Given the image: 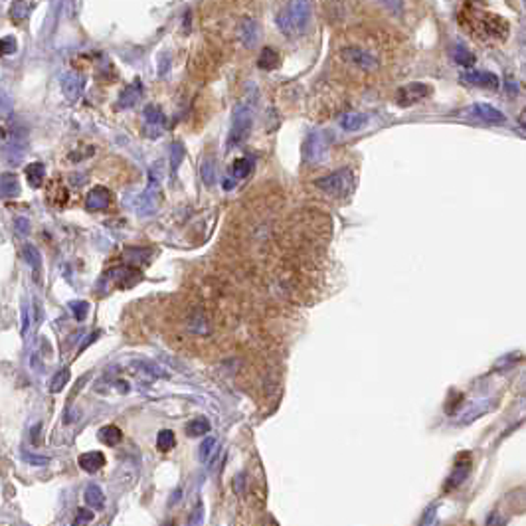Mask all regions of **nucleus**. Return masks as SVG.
I'll return each instance as SVG.
<instances>
[{
	"label": "nucleus",
	"instance_id": "f257e3e1",
	"mask_svg": "<svg viewBox=\"0 0 526 526\" xmlns=\"http://www.w3.org/2000/svg\"><path fill=\"white\" fill-rule=\"evenodd\" d=\"M311 18V4L309 0H293L283 13L277 16V26L281 32H285L289 36L301 34Z\"/></svg>",
	"mask_w": 526,
	"mask_h": 526
},
{
	"label": "nucleus",
	"instance_id": "f03ea898",
	"mask_svg": "<svg viewBox=\"0 0 526 526\" xmlns=\"http://www.w3.org/2000/svg\"><path fill=\"white\" fill-rule=\"evenodd\" d=\"M253 101L251 99H246L243 103H239L236 111H234V121H232V129H230V135H227V146H234V144H239L251 129V123H253Z\"/></svg>",
	"mask_w": 526,
	"mask_h": 526
},
{
	"label": "nucleus",
	"instance_id": "7ed1b4c3",
	"mask_svg": "<svg viewBox=\"0 0 526 526\" xmlns=\"http://www.w3.org/2000/svg\"><path fill=\"white\" fill-rule=\"evenodd\" d=\"M315 186L319 190H323L324 194L335 196V198H345L347 194H350L352 186H354V176H352V170L343 168V170H336V172L329 174V176L315 180Z\"/></svg>",
	"mask_w": 526,
	"mask_h": 526
},
{
	"label": "nucleus",
	"instance_id": "20e7f679",
	"mask_svg": "<svg viewBox=\"0 0 526 526\" xmlns=\"http://www.w3.org/2000/svg\"><path fill=\"white\" fill-rule=\"evenodd\" d=\"M303 156L307 163L319 165L326 156V141H324L323 133L313 131L307 135L305 143H303Z\"/></svg>",
	"mask_w": 526,
	"mask_h": 526
},
{
	"label": "nucleus",
	"instance_id": "39448f33",
	"mask_svg": "<svg viewBox=\"0 0 526 526\" xmlns=\"http://www.w3.org/2000/svg\"><path fill=\"white\" fill-rule=\"evenodd\" d=\"M61 84V93L63 97L68 99V101H77L82 93H84V87H85V80L82 73L77 72H68L61 75L60 80Z\"/></svg>",
	"mask_w": 526,
	"mask_h": 526
},
{
	"label": "nucleus",
	"instance_id": "423d86ee",
	"mask_svg": "<svg viewBox=\"0 0 526 526\" xmlns=\"http://www.w3.org/2000/svg\"><path fill=\"white\" fill-rule=\"evenodd\" d=\"M158 192H160V179L158 174L151 172V179H149V186L146 190L143 192L141 196V206H139V214H153L156 210V202H158Z\"/></svg>",
	"mask_w": 526,
	"mask_h": 526
},
{
	"label": "nucleus",
	"instance_id": "0eeeda50",
	"mask_svg": "<svg viewBox=\"0 0 526 526\" xmlns=\"http://www.w3.org/2000/svg\"><path fill=\"white\" fill-rule=\"evenodd\" d=\"M144 133L149 135V137H158V135H163L165 129H167V117H165V113L160 111L155 105H146L144 107Z\"/></svg>",
	"mask_w": 526,
	"mask_h": 526
},
{
	"label": "nucleus",
	"instance_id": "6e6552de",
	"mask_svg": "<svg viewBox=\"0 0 526 526\" xmlns=\"http://www.w3.org/2000/svg\"><path fill=\"white\" fill-rule=\"evenodd\" d=\"M343 58L350 63H354V66H359L362 70H372V68H376L378 66V60H376V56L370 54L368 50H362V48H347L343 50V54H340Z\"/></svg>",
	"mask_w": 526,
	"mask_h": 526
},
{
	"label": "nucleus",
	"instance_id": "1a4fd4ad",
	"mask_svg": "<svg viewBox=\"0 0 526 526\" xmlns=\"http://www.w3.org/2000/svg\"><path fill=\"white\" fill-rule=\"evenodd\" d=\"M426 96H428V87H426V85L409 84V85H406V87H402V89H398L396 101H398V105L407 107V105L418 103L419 99H423Z\"/></svg>",
	"mask_w": 526,
	"mask_h": 526
},
{
	"label": "nucleus",
	"instance_id": "9d476101",
	"mask_svg": "<svg viewBox=\"0 0 526 526\" xmlns=\"http://www.w3.org/2000/svg\"><path fill=\"white\" fill-rule=\"evenodd\" d=\"M113 200V196H111V192L105 188V186H96L93 190L87 192V196H85V206H87V210H105L109 204Z\"/></svg>",
	"mask_w": 526,
	"mask_h": 526
},
{
	"label": "nucleus",
	"instance_id": "9b49d317",
	"mask_svg": "<svg viewBox=\"0 0 526 526\" xmlns=\"http://www.w3.org/2000/svg\"><path fill=\"white\" fill-rule=\"evenodd\" d=\"M141 91H143V84H141V82H133V84L127 85V87L121 91L119 101H117V107L119 109L133 107V105L137 103L139 96H141Z\"/></svg>",
	"mask_w": 526,
	"mask_h": 526
},
{
	"label": "nucleus",
	"instance_id": "f8f14e48",
	"mask_svg": "<svg viewBox=\"0 0 526 526\" xmlns=\"http://www.w3.org/2000/svg\"><path fill=\"white\" fill-rule=\"evenodd\" d=\"M26 179L32 188H42L44 179H46V167L42 163H30L26 167Z\"/></svg>",
	"mask_w": 526,
	"mask_h": 526
},
{
	"label": "nucleus",
	"instance_id": "ddd939ff",
	"mask_svg": "<svg viewBox=\"0 0 526 526\" xmlns=\"http://www.w3.org/2000/svg\"><path fill=\"white\" fill-rule=\"evenodd\" d=\"M105 463V457L99 451H89V453H84L80 457V467L87 471V473H96Z\"/></svg>",
	"mask_w": 526,
	"mask_h": 526
},
{
	"label": "nucleus",
	"instance_id": "4468645a",
	"mask_svg": "<svg viewBox=\"0 0 526 526\" xmlns=\"http://www.w3.org/2000/svg\"><path fill=\"white\" fill-rule=\"evenodd\" d=\"M0 182H2V198H16L20 194V182L13 172H4Z\"/></svg>",
	"mask_w": 526,
	"mask_h": 526
},
{
	"label": "nucleus",
	"instance_id": "2eb2a0df",
	"mask_svg": "<svg viewBox=\"0 0 526 526\" xmlns=\"http://www.w3.org/2000/svg\"><path fill=\"white\" fill-rule=\"evenodd\" d=\"M241 40H243V44L248 48L257 44V40H260V24L255 20H246L243 22V26H241Z\"/></svg>",
	"mask_w": 526,
	"mask_h": 526
},
{
	"label": "nucleus",
	"instance_id": "dca6fc26",
	"mask_svg": "<svg viewBox=\"0 0 526 526\" xmlns=\"http://www.w3.org/2000/svg\"><path fill=\"white\" fill-rule=\"evenodd\" d=\"M48 200L52 206H63V204L68 202V190H66V186L60 184L58 180H54L52 184L48 186Z\"/></svg>",
	"mask_w": 526,
	"mask_h": 526
},
{
	"label": "nucleus",
	"instance_id": "f3484780",
	"mask_svg": "<svg viewBox=\"0 0 526 526\" xmlns=\"http://www.w3.org/2000/svg\"><path fill=\"white\" fill-rule=\"evenodd\" d=\"M368 117L366 115H360V113H347L343 119H340V127L345 131H359L366 125Z\"/></svg>",
	"mask_w": 526,
	"mask_h": 526
},
{
	"label": "nucleus",
	"instance_id": "a211bd4d",
	"mask_svg": "<svg viewBox=\"0 0 526 526\" xmlns=\"http://www.w3.org/2000/svg\"><path fill=\"white\" fill-rule=\"evenodd\" d=\"M279 54H277L273 48H263L262 54H260V58H257V66L262 68V70H276L277 66H279Z\"/></svg>",
	"mask_w": 526,
	"mask_h": 526
},
{
	"label": "nucleus",
	"instance_id": "6ab92c4d",
	"mask_svg": "<svg viewBox=\"0 0 526 526\" xmlns=\"http://www.w3.org/2000/svg\"><path fill=\"white\" fill-rule=\"evenodd\" d=\"M200 176L206 186H214L216 182V160L214 156H206L200 165Z\"/></svg>",
	"mask_w": 526,
	"mask_h": 526
},
{
	"label": "nucleus",
	"instance_id": "aec40b11",
	"mask_svg": "<svg viewBox=\"0 0 526 526\" xmlns=\"http://www.w3.org/2000/svg\"><path fill=\"white\" fill-rule=\"evenodd\" d=\"M253 168V160L248 158V156H241V158H236L234 165H232V174L236 179H246Z\"/></svg>",
	"mask_w": 526,
	"mask_h": 526
},
{
	"label": "nucleus",
	"instance_id": "412c9836",
	"mask_svg": "<svg viewBox=\"0 0 526 526\" xmlns=\"http://www.w3.org/2000/svg\"><path fill=\"white\" fill-rule=\"evenodd\" d=\"M85 501H87L89 506H93V509H101L103 502H105V497H103V493H101V489L97 485H89L85 489Z\"/></svg>",
	"mask_w": 526,
	"mask_h": 526
},
{
	"label": "nucleus",
	"instance_id": "4be33fe9",
	"mask_svg": "<svg viewBox=\"0 0 526 526\" xmlns=\"http://www.w3.org/2000/svg\"><path fill=\"white\" fill-rule=\"evenodd\" d=\"M208 431H210V421L204 418L192 419L190 423L186 426V433H188L190 437H198V435H204V433H208Z\"/></svg>",
	"mask_w": 526,
	"mask_h": 526
},
{
	"label": "nucleus",
	"instance_id": "5701e85b",
	"mask_svg": "<svg viewBox=\"0 0 526 526\" xmlns=\"http://www.w3.org/2000/svg\"><path fill=\"white\" fill-rule=\"evenodd\" d=\"M121 437H123V433L115 426H107V428H103V430L99 431V439L105 443V445H115V443L121 442Z\"/></svg>",
	"mask_w": 526,
	"mask_h": 526
},
{
	"label": "nucleus",
	"instance_id": "b1692460",
	"mask_svg": "<svg viewBox=\"0 0 526 526\" xmlns=\"http://www.w3.org/2000/svg\"><path fill=\"white\" fill-rule=\"evenodd\" d=\"M28 14H30V6H28V2H24V0H16L13 6H10V18H13L14 22H22V20H26Z\"/></svg>",
	"mask_w": 526,
	"mask_h": 526
},
{
	"label": "nucleus",
	"instance_id": "393cba45",
	"mask_svg": "<svg viewBox=\"0 0 526 526\" xmlns=\"http://www.w3.org/2000/svg\"><path fill=\"white\" fill-rule=\"evenodd\" d=\"M182 158H184V146L180 143H174L170 146V172H176Z\"/></svg>",
	"mask_w": 526,
	"mask_h": 526
},
{
	"label": "nucleus",
	"instance_id": "a878e982",
	"mask_svg": "<svg viewBox=\"0 0 526 526\" xmlns=\"http://www.w3.org/2000/svg\"><path fill=\"white\" fill-rule=\"evenodd\" d=\"M174 433L170 430H163L158 433V437H156V443H158V447L163 449V451H168L170 447H174Z\"/></svg>",
	"mask_w": 526,
	"mask_h": 526
},
{
	"label": "nucleus",
	"instance_id": "bb28decb",
	"mask_svg": "<svg viewBox=\"0 0 526 526\" xmlns=\"http://www.w3.org/2000/svg\"><path fill=\"white\" fill-rule=\"evenodd\" d=\"M68 380H70V370L63 368V370L58 372V374L54 376V380H52V392H60L61 388L68 384Z\"/></svg>",
	"mask_w": 526,
	"mask_h": 526
},
{
	"label": "nucleus",
	"instance_id": "cd10ccee",
	"mask_svg": "<svg viewBox=\"0 0 526 526\" xmlns=\"http://www.w3.org/2000/svg\"><path fill=\"white\" fill-rule=\"evenodd\" d=\"M216 449V439L214 437H206L200 445V459L202 461H208L210 459V455L214 453Z\"/></svg>",
	"mask_w": 526,
	"mask_h": 526
},
{
	"label": "nucleus",
	"instance_id": "c85d7f7f",
	"mask_svg": "<svg viewBox=\"0 0 526 526\" xmlns=\"http://www.w3.org/2000/svg\"><path fill=\"white\" fill-rule=\"evenodd\" d=\"M24 255H26V262L30 263L34 269H40V253L36 251V248L34 246H26L24 248Z\"/></svg>",
	"mask_w": 526,
	"mask_h": 526
},
{
	"label": "nucleus",
	"instance_id": "c756f323",
	"mask_svg": "<svg viewBox=\"0 0 526 526\" xmlns=\"http://www.w3.org/2000/svg\"><path fill=\"white\" fill-rule=\"evenodd\" d=\"M204 525V506L202 502L196 504V509L192 511V514L188 516V526H202Z\"/></svg>",
	"mask_w": 526,
	"mask_h": 526
},
{
	"label": "nucleus",
	"instance_id": "7c9ffc66",
	"mask_svg": "<svg viewBox=\"0 0 526 526\" xmlns=\"http://www.w3.org/2000/svg\"><path fill=\"white\" fill-rule=\"evenodd\" d=\"M14 230H16L18 236H26L30 232V222L26 218H16L14 220Z\"/></svg>",
	"mask_w": 526,
	"mask_h": 526
},
{
	"label": "nucleus",
	"instance_id": "2f4dec72",
	"mask_svg": "<svg viewBox=\"0 0 526 526\" xmlns=\"http://www.w3.org/2000/svg\"><path fill=\"white\" fill-rule=\"evenodd\" d=\"M16 52V40L13 36H4L2 38V54L4 56H10Z\"/></svg>",
	"mask_w": 526,
	"mask_h": 526
},
{
	"label": "nucleus",
	"instance_id": "473e14b6",
	"mask_svg": "<svg viewBox=\"0 0 526 526\" xmlns=\"http://www.w3.org/2000/svg\"><path fill=\"white\" fill-rule=\"evenodd\" d=\"M376 2H380L382 6H386L392 13H400L402 10V0H376Z\"/></svg>",
	"mask_w": 526,
	"mask_h": 526
},
{
	"label": "nucleus",
	"instance_id": "72a5a7b5",
	"mask_svg": "<svg viewBox=\"0 0 526 526\" xmlns=\"http://www.w3.org/2000/svg\"><path fill=\"white\" fill-rule=\"evenodd\" d=\"M72 309H73V315H75L77 319H84L85 313H87V303H84V301H80V303H72Z\"/></svg>",
	"mask_w": 526,
	"mask_h": 526
},
{
	"label": "nucleus",
	"instance_id": "f704fd0d",
	"mask_svg": "<svg viewBox=\"0 0 526 526\" xmlns=\"http://www.w3.org/2000/svg\"><path fill=\"white\" fill-rule=\"evenodd\" d=\"M85 180H87V176H85V174H84V176H82V179H77V176H72L73 184H84Z\"/></svg>",
	"mask_w": 526,
	"mask_h": 526
},
{
	"label": "nucleus",
	"instance_id": "c9c22d12",
	"mask_svg": "<svg viewBox=\"0 0 526 526\" xmlns=\"http://www.w3.org/2000/svg\"><path fill=\"white\" fill-rule=\"evenodd\" d=\"M165 526H174V523H167V525H165Z\"/></svg>",
	"mask_w": 526,
	"mask_h": 526
}]
</instances>
